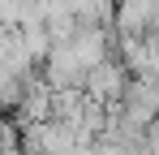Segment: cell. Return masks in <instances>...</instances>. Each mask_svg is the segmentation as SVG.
<instances>
[{"instance_id": "6da1fadb", "label": "cell", "mask_w": 159, "mask_h": 155, "mask_svg": "<svg viewBox=\"0 0 159 155\" xmlns=\"http://www.w3.org/2000/svg\"><path fill=\"white\" fill-rule=\"evenodd\" d=\"M125 86H129V69L112 56V60H103L95 73L86 78L82 91H86V99H90V103L107 108V103H120V99H125Z\"/></svg>"}, {"instance_id": "7a4b0ae2", "label": "cell", "mask_w": 159, "mask_h": 155, "mask_svg": "<svg viewBox=\"0 0 159 155\" xmlns=\"http://www.w3.org/2000/svg\"><path fill=\"white\" fill-rule=\"evenodd\" d=\"M155 125H159V121H155Z\"/></svg>"}]
</instances>
